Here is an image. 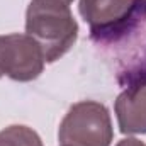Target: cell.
Here are the masks:
<instances>
[{
  "label": "cell",
  "mask_w": 146,
  "mask_h": 146,
  "mask_svg": "<svg viewBox=\"0 0 146 146\" xmlns=\"http://www.w3.org/2000/svg\"><path fill=\"white\" fill-rule=\"evenodd\" d=\"M90 41L121 87L146 82V0H138L133 12L114 27L90 34Z\"/></svg>",
  "instance_id": "6da1fadb"
},
{
  "label": "cell",
  "mask_w": 146,
  "mask_h": 146,
  "mask_svg": "<svg viewBox=\"0 0 146 146\" xmlns=\"http://www.w3.org/2000/svg\"><path fill=\"white\" fill-rule=\"evenodd\" d=\"M26 34L39 44L46 63H54L73 48L78 37V24L68 3L31 0L26 10Z\"/></svg>",
  "instance_id": "7a4b0ae2"
},
{
  "label": "cell",
  "mask_w": 146,
  "mask_h": 146,
  "mask_svg": "<svg viewBox=\"0 0 146 146\" xmlns=\"http://www.w3.org/2000/svg\"><path fill=\"white\" fill-rule=\"evenodd\" d=\"M58 139L63 146H110L114 129L109 109L95 100L73 104L60 124Z\"/></svg>",
  "instance_id": "3957f363"
},
{
  "label": "cell",
  "mask_w": 146,
  "mask_h": 146,
  "mask_svg": "<svg viewBox=\"0 0 146 146\" xmlns=\"http://www.w3.org/2000/svg\"><path fill=\"white\" fill-rule=\"evenodd\" d=\"M44 54L36 41L27 34L0 36V78L33 82L44 70Z\"/></svg>",
  "instance_id": "277c9868"
},
{
  "label": "cell",
  "mask_w": 146,
  "mask_h": 146,
  "mask_svg": "<svg viewBox=\"0 0 146 146\" xmlns=\"http://www.w3.org/2000/svg\"><path fill=\"white\" fill-rule=\"evenodd\" d=\"M114 110L122 134H146V82L124 88Z\"/></svg>",
  "instance_id": "5b68a950"
},
{
  "label": "cell",
  "mask_w": 146,
  "mask_h": 146,
  "mask_svg": "<svg viewBox=\"0 0 146 146\" xmlns=\"http://www.w3.org/2000/svg\"><path fill=\"white\" fill-rule=\"evenodd\" d=\"M138 0H80L78 10L90 27V34L104 33L126 19Z\"/></svg>",
  "instance_id": "8992f818"
},
{
  "label": "cell",
  "mask_w": 146,
  "mask_h": 146,
  "mask_svg": "<svg viewBox=\"0 0 146 146\" xmlns=\"http://www.w3.org/2000/svg\"><path fill=\"white\" fill-rule=\"evenodd\" d=\"M0 146H42V141L34 129L14 124L0 131Z\"/></svg>",
  "instance_id": "52a82bcc"
},
{
  "label": "cell",
  "mask_w": 146,
  "mask_h": 146,
  "mask_svg": "<svg viewBox=\"0 0 146 146\" xmlns=\"http://www.w3.org/2000/svg\"><path fill=\"white\" fill-rule=\"evenodd\" d=\"M115 146H146L143 141L136 139V138H126V139H121Z\"/></svg>",
  "instance_id": "ba28073f"
},
{
  "label": "cell",
  "mask_w": 146,
  "mask_h": 146,
  "mask_svg": "<svg viewBox=\"0 0 146 146\" xmlns=\"http://www.w3.org/2000/svg\"><path fill=\"white\" fill-rule=\"evenodd\" d=\"M61 2H65V3H72L73 0H61Z\"/></svg>",
  "instance_id": "9c48e42d"
},
{
  "label": "cell",
  "mask_w": 146,
  "mask_h": 146,
  "mask_svg": "<svg viewBox=\"0 0 146 146\" xmlns=\"http://www.w3.org/2000/svg\"><path fill=\"white\" fill-rule=\"evenodd\" d=\"M60 146H63V145H60Z\"/></svg>",
  "instance_id": "30bf717a"
}]
</instances>
